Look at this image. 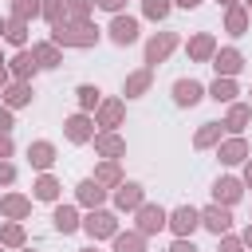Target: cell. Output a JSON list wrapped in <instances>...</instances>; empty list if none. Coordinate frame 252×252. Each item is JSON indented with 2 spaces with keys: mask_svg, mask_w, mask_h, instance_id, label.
<instances>
[{
  "mask_svg": "<svg viewBox=\"0 0 252 252\" xmlns=\"http://www.w3.org/2000/svg\"><path fill=\"white\" fill-rule=\"evenodd\" d=\"M98 35L102 32L91 20H67L59 28H51V43H59V47H94Z\"/></svg>",
  "mask_w": 252,
  "mask_h": 252,
  "instance_id": "obj_1",
  "label": "cell"
},
{
  "mask_svg": "<svg viewBox=\"0 0 252 252\" xmlns=\"http://www.w3.org/2000/svg\"><path fill=\"white\" fill-rule=\"evenodd\" d=\"M83 232H87L91 240H114V236H118V217H114L110 209H91V213L83 217Z\"/></svg>",
  "mask_w": 252,
  "mask_h": 252,
  "instance_id": "obj_2",
  "label": "cell"
},
{
  "mask_svg": "<svg viewBox=\"0 0 252 252\" xmlns=\"http://www.w3.org/2000/svg\"><path fill=\"white\" fill-rule=\"evenodd\" d=\"M134 228L142 232V236H158L161 228H169V213L161 209V205H142L138 213H134Z\"/></svg>",
  "mask_w": 252,
  "mask_h": 252,
  "instance_id": "obj_3",
  "label": "cell"
},
{
  "mask_svg": "<svg viewBox=\"0 0 252 252\" xmlns=\"http://www.w3.org/2000/svg\"><path fill=\"white\" fill-rule=\"evenodd\" d=\"M63 134H67V142H75V146H83V142H94V114H83V110H75V114H67L63 118Z\"/></svg>",
  "mask_w": 252,
  "mask_h": 252,
  "instance_id": "obj_4",
  "label": "cell"
},
{
  "mask_svg": "<svg viewBox=\"0 0 252 252\" xmlns=\"http://www.w3.org/2000/svg\"><path fill=\"white\" fill-rule=\"evenodd\" d=\"M173 47H177V32H158V35H150V39H146V67L165 63V59L173 55Z\"/></svg>",
  "mask_w": 252,
  "mask_h": 252,
  "instance_id": "obj_5",
  "label": "cell"
},
{
  "mask_svg": "<svg viewBox=\"0 0 252 252\" xmlns=\"http://www.w3.org/2000/svg\"><path fill=\"white\" fill-rule=\"evenodd\" d=\"M146 205V189L138 185V181H122L118 189H114V209L118 213H138Z\"/></svg>",
  "mask_w": 252,
  "mask_h": 252,
  "instance_id": "obj_6",
  "label": "cell"
},
{
  "mask_svg": "<svg viewBox=\"0 0 252 252\" xmlns=\"http://www.w3.org/2000/svg\"><path fill=\"white\" fill-rule=\"evenodd\" d=\"M94 154H98L102 161H118V158L126 154V138L114 134V130H98V134H94Z\"/></svg>",
  "mask_w": 252,
  "mask_h": 252,
  "instance_id": "obj_7",
  "label": "cell"
},
{
  "mask_svg": "<svg viewBox=\"0 0 252 252\" xmlns=\"http://www.w3.org/2000/svg\"><path fill=\"white\" fill-rule=\"evenodd\" d=\"M201 224V209H193V205H177L173 213H169V228H173V236H193V228Z\"/></svg>",
  "mask_w": 252,
  "mask_h": 252,
  "instance_id": "obj_8",
  "label": "cell"
},
{
  "mask_svg": "<svg viewBox=\"0 0 252 252\" xmlns=\"http://www.w3.org/2000/svg\"><path fill=\"white\" fill-rule=\"evenodd\" d=\"M201 224L220 240V236H228V228H232V213H228L224 205H217V201H213L209 209H201Z\"/></svg>",
  "mask_w": 252,
  "mask_h": 252,
  "instance_id": "obj_9",
  "label": "cell"
},
{
  "mask_svg": "<svg viewBox=\"0 0 252 252\" xmlns=\"http://www.w3.org/2000/svg\"><path fill=\"white\" fill-rule=\"evenodd\" d=\"M213 67H217V79H236L240 67H244V55H240L236 47H217Z\"/></svg>",
  "mask_w": 252,
  "mask_h": 252,
  "instance_id": "obj_10",
  "label": "cell"
},
{
  "mask_svg": "<svg viewBox=\"0 0 252 252\" xmlns=\"http://www.w3.org/2000/svg\"><path fill=\"white\" fill-rule=\"evenodd\" d=\"M122 118H126V102L122 98H102V106L94 110V126H102V130H118Z\"/></svg>",
  "mask_w": 252,
  "mask_h": 252,
  "instance_id": "obj_11",
  "label": "cell"
},
{
  "mask_svg": "<svg viewBox=\"0 0 252 252\" xmlns=\"http://www.w3.org/2000/svg\"><path fill=\"white\" fill-rule=\"evenodd\" d=\"M106 32H110V43H118V47H130V43L138 39V20L122 12V16H114V20H110V28H106Z\"/></svg>",
  "mask_w": 252,
  "mask_h": 252,
  "instance_id": "obj_12",
  "label": "cell"
},
{
  "mask_svg": "<svg viewBox=\"0 0 252 252\" xmlns=\"http://www.w3.org/2000/svg\"><path fill=\"white\" fill-rule=\"evenodd\" d=\"M240 197H244V181H240V177H217V185H213V201H217V205L232 209Z\"/></svg>",
  "mask_w": 252,
  "mask_h": 252,
  "instance_id": "obj_13",
  "label": "cell"
},
{
  "mask_svg": "<svg viewBox=\"0 0 252 252\" xmlns=\"http://www.w3.org/2000/svg\"><path fill=\"white\" fill-rule=\"evenodd\" d=\"M0 217H4V220H28V217H32V197H24V193H4V197H0Z\"/></svg>",
  "mask_w": 252,
  "mask_h": 252,
  "instance_id": "obj_14",
  "label": "cell"
},
{
  "mask_svg": "<svg viewBox=\"0 0 252 252\" xmlns=\"http://www.w3.org/2000/svg\"><path fill=\"white\" fill-rule=\"evenodd\" d=\"M185 51H189L193 63H213V55H217V39H213V32H197V35L185 43Z\"/></svg>",
  "mask_w": 252,
  "mask_h": 252,
  "instance_id": "obj_15",
  "label": "cell"
},
{
  "mask_svg": "<svg viewBox=\"0 0 252 252\" xmlns=\"http://www.w3.org/2000/svg\"><path fill=\"white\" fill-rule=\"evenodd\" d=\"M8 71H12V79H16V83H32V79H35V71H39V63H35V55L24 47V51H16V55L8 59Z\"/></svg>",
  "mask_w": 252,
  "mask_h": 252,
  "instance_id": "obj_16",
  "label": "cell"
},
{
  "mask_svg": "<svg viewBox=\"0 0 252 252\" xmlns=\"http://www.w3.org/2000/svg\"><path fill=\"white\" fill-rule=\"evenodd\" d=\"M217 158H220L224 165H240V161H248V142H244V134L224 138V142L217 146Z\"/></svg>",
  "mask_w": 252,
  "mask_h": 252,
  "instance_id": "obj_17",
  "label": "cell"
},
{
  "mask_svg": "<svg viewBox=\"0 0 252 252\" xmlns=\"http://www.w3.org/2000/svg\"><path fill=\"white\" fill-rule=\"evenodd\" d=\"M150 83H154V67H138V71H130L122 79V94L126 98H142L150 91Z\"/></svg>",
  "mask_w": 252,
  "mask_h": 252,
  "instance_id": "obj_18",
  "label": "cell"
},
{
  "mask_svg": "<svg viewBox=\"0 0 252 252\" xmlns=\"http://www.w3.org/2000/svg\"><path fill=\"white\" fill-rule=\"evenodd\" d=\"M205 94H209V91H205L197 79H177V83H173V102H177V106H197Z\"/></svg>",
  "mask_w": 252,
  "mask_h": 252,
  "instance_id": "obj_19",
  "label": "cell"
},
{
  "mask_svg": "<svg viewBox=\"0 0 252 252\" xmlns=\"http://www.w3.org/2000/svg\"><path fill=\"white\" fill-rule=\"evenodd\" d=\"M106 193H110V189H102L94 177H83V181L75 185V197H79V205H87V209H102Z\"/></svg>",
  "mask_w": 252,
  "mask_h": 252,
  "instance_id": "obj_20",
  "label": "cell"
},
{
  "mask_svg": "<svg viewBox=\"0 0 252 252\" xmlns=\"http://www.w3.org/2000/svg\"><path fill=\"white\" fill-rule=\"evenodd\" d=\"M28 161H32V169H39V173H47V169L55 165V146H51L47 138H39V142H32V146H28Z\"/></svg>",
  "mask_w": 252,
  "mask_h": 252,
  "instance_id": "obj_21",
  "label": "cell"
},
{
  "mask_svg": "<svg viewBox=\"0 0 252 252\" xmlns=\"http://www.w3.org/2000/svg\"><path fill=\"white\" fill-rule=\"evenodd\" d=\"M248 122H252V102H232L220 126H224L228 134H244V126H248Z\"/></svg>",
  "mask_w": 252,
  "mask_h": 252,
  "instance_id": "obj_22",
  "label": "cell"
},
{
  "mask_svg": "<svg viewBox=\"0 0 252 252\" xmlns=\"http://www.w3.org/2000/svg\"><path fill=\"white\" fill-rule=\"evenodd\" d=\"M32 55H35V63H39V67H47V71L63 63V47H59V43H51V39L32 43Z\"/></svg>",
  "mask_w": 252,
  "mask_h": 252,
  "instance_id": "obj_23",
  "label": "cell"
},
{
  "mask_svg": "<svg viewBox=\"0 0 252 252\" xmlns=\"http://www.w3.org/2000/svg\"><path fill=\"white\" fill-rule=\"evenodd\" d=\"M0 94H4V106H8V110H20V106L32 102V83H16V79H12Z\"/></svg>",
  "mask_w": 252,
  "mask_h": 252,
  "instance_id": "obj_24",
  "label": "cell"
},
{
  "mask_svg": "<svg viewBox=\"0 0 252 252\" xmlns=\"http://www.w3.org/2000/svg\"><path fill=\"white\" fill-rule=\"evenodd\" d=\"M51 224H55L63 236H67V232H75V228H83V220H79V209H75V205H55Z\"/></svg>",
  "mask_w": 252,
  "mask_h": 252,
  "instance_id": "obj_25",
  "label": "cell"
},
{
  "mask_svg": "<svg viewBox=\"0 0 252 252\" xmlns=\"http://www.w3.org/2000/svg\"><path fill=\"white\" fill-rule=\"evenodd\" d=\"M75 98H79V110H83V114H94V110L102 106V91H98L94 83H79V87H75Z\"/></svg>",
  "mask_w": 252,
  "mask_h": 252,
  "instance_id": "obj_26",
  "label": "cell"
},
{
  "mask_svg": "<svg viewBox=\"0 0 252 252\" xmlns=\"http://www.w3.org/2000/svg\"><path fill=\"white\" fill-rule=\"evenodd\" d=\"M224 32L228 35H244L248 32V8H240V4L224 8Z\"/></svg>",
  "mask_w": 252,
  "mask_h": 252,
  "instance_id": "obj_27",
  "label": "cell"
},
{
  "mask_svg": "<svg viewBox=\"0 0 252 252\" xmlns=\"http://www.w3.org/2000/svg\"><path fill=\"white\" fill-rule=\"evenodd\" d=\"M220 130H224L220 122H201V130L193 134V146H197V150H209V146H220V142H224V138H220Z\"/></svg>",
  "mask_w": 252,
  "mask_h": 252,
  "instance_id": "obj_28",
  "label": "cell"
},
{
  "mask_svg": "<svg viewBox=\"0 0 252 252\" xmlns=\"http://www.w3.org/2000/svg\"><path fill=\"white\" fill-rule=\"evenodd\" d=\"M94 181L102 185V189H118L126 177H122V169H118V161H102L98 169H94Z\"/></svg>",
  "mask_w": 252,
  "mask_h": 252,
  "instance_id": "obj_29",
  "label": "cell"
},
{
  "mask_svg": "<svg viewBox=\"0 0 252 252\" xmlns=\"http://www.w3.org/2000/svg\"><path fill=\"white\" fill-rule=\"evenodd\" d=\"M59 181L51 177V173H39L35 177V185H32V193H35V201H59Z\"/></svg>",
  "mask_w": 252,
  "mask_h": 252,
  "instance_id": "obj_30",
  "label": "cell"
},
{
  "mask_svg": "<svg viewBox=\"0 0 252 252\" xmlns=\"http://www.w3.org/2000/svg\"><path fill=\"white\" fill-rule=\"evenodd\" d=\"M0 244H4V248H28L24 224H20V220H8V224H0Z\"/></svg>",
  "mask_w": 252,
  "mask_h": 252,
  "instance_id": "obj_31",
  "label": "cell"
},
{
  "mask_svg": "<svg viewBox=\"0 0 252 252\" xmlns=\"http://www.w3.org/2000/svg\"><path fill=\"white\" fill-rule=\"evenodd\" d=\"M236 94H240L236 79H217V83L209 87V98H217V102H236Z\"/></svg>",
  "mask_w": 252,
  "mask_h": 252,
  "instance_id": "obj_32",
  "label": "cell"
},
{
  "mask_svg": "<svg viewBox=\"0 0 252 252\" xmlns=\"http://www.w3.org/2000/svg\"><path fill=\"white\" fill-rule=\"evenodd\" d=\"M114 252H146V236L134 228V232H118L114 236Z\"/></svg>",
  "mask_w": 252,
  "mask_h": 252,
  "instance_id": "obj_33",
  "label": "cell"
},
{
  "mask_svg": "<svg viewBox=\"0 0 252 252\" xmlns=\"http://www.w3.org/2000/svg\"><path fill=\"white\" fill-rule=\"evenodd\" d=\"M39 12H43V0H12V20H24V24H32Z\"/></svg>",
  "mask_w": 252,
  "mask_h": 252,
  "instance_id": "obj_34",
  "label": "cell"
},
{
  "mask_svg": "<svg viewBox=\"0 0 252 252\" xmlns=\"http://www.w3.org/2000/svg\"><path fill=\"white\" fill-rule=\"evenodd\" d=\"M51 28H59V24H67V0H43V12H39Z\"/></svg>",
  "mask_w": 252,
  "mask_h": 252,
  "instance_id": "obj_35",
  "label": "cell"
},
{
  "mask_svg": "<svg viewBox=\"0 0 252 252\" xmlns=\"http://www.w3.org/2000/svg\"><path fill=\"white\" fill-rule=\"evenodd\" d=\"M4 39L24 51V43H28V24H24V20H8V35H4Z\"/></svg>",
  "mask_w": 252,
  "mask_h": 252,
  "instance_id": "obj_36",
  "label": "cell"
},
{
  "mask_svg": "<svg viewBox=\"0 0 252 252\" xmlns=\"http://www.w3.org/2000/svg\"><path fill=\"white\" fill-rule=\"evenodd\" d=\"M169 8H173V0H142L146 20H165V16H169Z\"/></svg>",
  "mask_w": 252,
  "mask_h": 252,
  "instance_id": "obj_37",
  "label": "cell"
},
{
  "mask_svg": "<svg viewBox=\"0 0 252 252\" xmlns=\"http://www.w3.org/2000/svg\"><path fill=\"white\" fill-rule=\"evenodd\" d=\"M94 0H67V20H91Z\"/></svg>",
  "mask_w": 252,
  "mask_h": 252,
  "instance_id": "obj_38",
  "label": "cell"
},
{
  "mask_svg": "<svg viewBox=\"0 0 252 252\" xmlns=\"http://www.w3.org/2000/svg\"><path fill=\"white\" fill-rule=\"evenodd\" d=\"M217 252H244V240L228 232V236H220V248H217Z\"/></svg>",
  "mask_w": 252,
  "mask_h": 252,
  "instance_id": "obj_39",
  "label": "cell"
},
{
  "mask_svg": "<svg viewBox=\"0 0 252 252\" xmlns=\"http://www.w3.org/2000/svg\"><path fill=\"white\" fill-rule=\"evenodd\" d=\"M16 181V165L12 161H0V185H12Z\"/></svg>",
  "mask_w": 252,
  "mask_h": 252,
  "instance_id": "obj_40",
  "label": "cell"
},
{
  "mask_svg": "<svg viewBox=\"0 0 252 252\" xmlns=\"http://www.w3.org/2000/svg\"><path fill=\"white\" fill-rule=\"evenodd\" d=\"M12 126H16V122H12V110H8L4 102H0V134H8Z\"/></svg>",
  "mask_w": 252,
  "mask_h": 252,
  "instance_id": "obj_41",
  "label": "cell"
},
{
  "mask_svg": "<svg viewBox=\"0 0 252 252\" xmlns=\"http://www.w3.org/2000/svg\"><path fill=\"white\" fill-rule=\"evenodd\" d=\"M12 150H16V146H12V134H0V161H8Z\"/></svg>",
  "mask_w": 252,
  "mask_h": 252,
  "instance_id": "obj_42",
  "label": "cell"
},
{
  "mask_svg": "<svg viewBox=\"0 0 252 252\" xmlns=\"http://www.w3.org/2000/svg\"><path fill=\"white\" fill-rule=\"evenodd\" d=\"M94 4L106 8V12H114V16H122V4H126V0H94Z\"/></svg>",
  "mask_w": 252,
  "mask_h": 252,
  "instance_id": "obj_43",
  "label": "cell"
},
{
  "mask_svg": "<svg viewBox=\"0 0 252 252\" xmlns=\"http://www.w3.org/2000/svg\"><path fill=\"white\" fill-rule=\"evenodd\" d=\"M169 252H197V244H193V240H185V236H177Z\"/></svg>",
  "mask_w": 252,
  "mask_h": 252,
  "instance_id": "obj_44",
  "label": "cell"
},
{
  "mask_svg": "<svg viewBox=\"0 0 252 252\" xmlns=\"http://www.w3.org/2000/svg\"><path fill=\"white\" fill-rule=\"evenodd\" d=\"M12 83V71H8V63H0V91Z\"/></svg>",
  "mask_w": 252,
  "mask_h": 252,
  "instance_id": "obj_45",
  "label": "cell"
},
{
  "mask_svg": "<svg viewBox=\"0 0 252 252\" xmlns=\"http://www.w3.org/2000/svg\"><path fill=\"white\" fill-rule=\"evenodd\" d=\"M177 8H185V12H193V8H201V0H173Z\"/></svg>",
  "mask_w": 252,
  "mask_h": 252,
  "instance_id": "obj_46",
  "label": "cell"
},
{
  "mask_svg": "<svg viewBox=\"0 0 252 252\" xmlns=\"http://www.w3.org/2000/svg\"><path fill=\"white\" fill-rule=\"evenodd\" d=\"M240 181H244V185H248V189H252V158H248V161H244V177H240Z\"/></svg>",
  "mask_w": 252,
  "mask_h": 252,
  "instance_id": "obj_47",
  "label": "cell"
},
{
  "mask_svg": "<svg viewBox=\"0 0 252 252\" xmlns=\"http://www.w3.org/2000/svg\"><path fill=\"white\" fill-rule=\"evenodd\" d=\"M240 240H244V248H252V224H248V228L240 232Z\"/></svg>",
  "mask_w": 252,
  "mask_h": 252,
  "instance_id": "obj_48",
  "label": "cell"
},
{
  "mask_svg": "<svg viewBox=\"0 0 252 252\" xmlns=\"http://www.w3.org/2000/svg\"><path fill=\"white\" fill-rule=\"evenodd\" d=\"M4 35H8V20L0 16V39H4Z\"/></svg>",
  "mask_w": 252,
  "mask_h": 252,
  "instance_id": "obj_49",
  "label": "cell"
},
{
  "mask_svg": "<svg viewBox=\"0 0 252 252\" xmlns=\"http://www.w3.org/2000/svg\"><path fill=\"white\" fill-rule=\"evenodd\" d=\"M217 4H220V8H232V4H236V0H217Z\"/></svg>",
  "mask_w": 252,
  "mask_h": 252,
  "instance_id": "obj_50",
  "label": "cell"
},
{
  "mask_svg": "<svg viewBox=\"0 0 252 252\" xmlns=\"http://www.w3.org/2000/svg\"><path fill=\"white\" fill-rule=\"evenodd\" d=\"M79 252H98V248H94V244H91V248H79Z\"/></svg>",
  "mask_w": 252,
  "mask_h": 252,
  "instance_id": "obj_51",
  "label": "cell"
},
{
  "mask_svg": "<svg viewBox=\"0 0 252 252\" xmlns=\"http://www.w3.org/2000/svg\"><path fill=\"white\" fill-rule=\"evenodd\" d=\"M244 8H248V12H252V0H244Z\"/></svg>",
  "mask_w": 252,
  "mask_h": 252,
  "instance_id": "obj_52",
  "label": "cell"
},
{
  "mask_svg": "<svg viewBox=\"0 0 252 252\" xmlns=\"http://www.w3.org/2000/svg\"><path fill=\"white\" fill-rule=\"evenodd\" d=\"M20 252H35V248H20Z\"/></svg>",
  "mask_w": 252,
  "mask_h": 252,
  "instance_id": "obj_53",
  "label": "cell"
},
{
  "mask_svg": "<svg viewBox=\"0 0 252 252\" xmlns=\"http://www.w3.org/2000/svg\"><path fill=\"white\" fill-rule=\"evenodd\" d=\"M0 63H4V59H0Z\"/></svg>",
  "mask_w": 252,
  "mask_h": 252,
  "instance_id": "obj_54",
  "label": "cell"
},
{
  "mask_svg": "<svg viewBox=\"0 0 252 252\" xmlns=\"http://www.w3.org/2000/svg\"><path fill=\"white\" fill-rule=\"evenodd\" d=\"M248 94H252V91H248Z\"/></svg>",
  "mask_w": 252,
  "mask_h": 252,
  "instance_id": "obj_55",
  "label": "cell"
},
{
  "mask_svg": "<svg viewBox=\"0 0 252 252\" xmlns=\"http://www.w3.org/2000/svg\"><path fill=\"white\" fill-rule=\"evenodd\" d=\"M0 248H4V244H0Z\"/></svg>",
  "mask_w": 252,
  "mask_h": 252,
  "instance_id": "obj_56",
  "label": "cell"
}]
</instances>
